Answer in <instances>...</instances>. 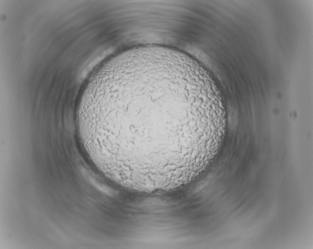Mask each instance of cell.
<instances>
[{
  "label": "cell",
  "instance_id": "cell-1",
  "mask_svg": "<svg viewBox=\"0 0 313 249\" xmlns=\"http://www.w3.org/2000/svg\"><path fill=\"white\" fill-rule=\"evenodd\" d=\"M214 81L190 55L147 45L121 52L90 77L77 116L94 165L129 190L156 194L191 183L225 129Z\"/></svg>",
  "mask_w": 313,
  "mask_h": 249
}]
</instances>
